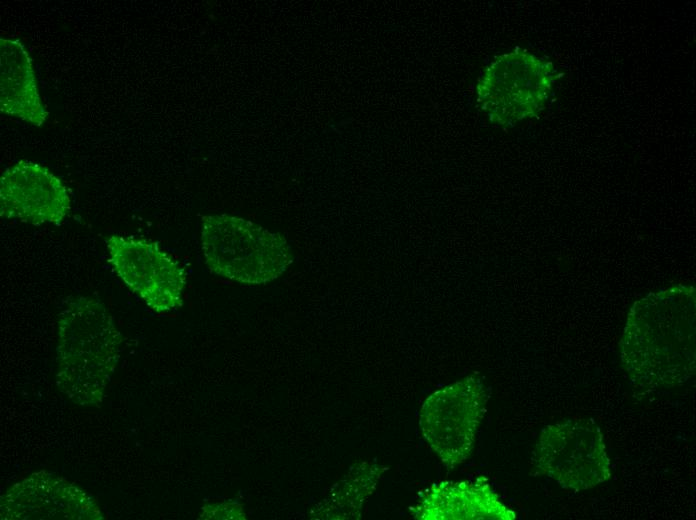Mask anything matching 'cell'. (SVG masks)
I'll use <instances>...</instances> for the list:
<instances>
[{
  "instance_id": "1",
  "label": "cell",
  "mask_w": 696,
  "mask_h": 520,
  "mask_svg": "<svg viewBox=\"0 0 696 520\" xmlns=\"http://www.w3.org/2000/svg\"><path fill=\"white\" fill-rule=\"evenodd\" d=\"M631 381L655 389L679 386L695 373V293L678 287L632 307L620 343Z\"/></svg>"
},
{
  "instance_id": "2",
  "label": "cell",
  "mask_w": 696,
  "mask_h": 520,
  "mask_svg": "<svg viewBox=\"0 0 696 520\" xmlns=\"http://www.w3.org/2000/svg\"><path fill=\"white\" fill-rule=\"evenodd\" d=\"M123 337L108 309L86 296L69 300L58 315L56 384L72 402L96 405L115 372Z\"/></svg>"
},
{
  "instance_id": "3",
  "label": "cell",
  "mask_w": 696,
  "mask_h": 520,
  "mask_svg": "<svg viewBox=\"0 0 696 520\" xmlns=\"http://www.w3.org/2000/svg\"><path fill=\"white\" fill-rule=\"evenodd\" d=\"M201 247L212 274L245 284L277 279L293 261L280 234L227 214L202 217Z\"/></svg>"
},
{
  "instance_id": "4",
  "label": "cell",
  "mask_w": 696,
  "mask_h": 520,
  "mask_svg": "<svg viewBox=\"0 0 696 520\" xmlns=\"http://www.w3.org/2000/svg\"><path fill=\"white\" fill-rule=\"evenodd\" d=\"M555 80L552 62L527 50L504 53L483 70L477 103L491 123L512 127L546 108Z\"/></svg>"
},
{
  "instance_id": "5",
  "label": "cell",
  "mask_w": 696,
  "mask_h": 520,
  "mask_svg": "<svg viewBox=\"0 0 696 520\" xmlns=\"http://www.w3.org/2000/svg\"><path fill=\"white\" fill-rule=\"evenodd\" d=\"M531 463L536 474L573 491L593 488L611 475L603 435L595 423L586 420L544 427Z\"/></svg>"
},
{
  "instance_id": "6",
  "label": "cell",
  "mask_w": 696,
  "mask_h": 520,
  "mask_svg": "<svg viewBox=\"0 0 696 520\" xmlns=\"http://www.w3.org/2000/svg\"><path fill=\"white\" fill-rule=\"evenodd\" d=\"M488 397L482 380L468 376L433 392L422 404L421 434L444 465L454 467L470 456Z\"/></svg>"
},
{
  "instance_id": "7",
  "label": "cell",
  "mask_w": 696,
  "mask_h": 520,
  "mask_svg": "<svg viewBox=\"0 0 696 520\" xmlns=\"http://www.w3.org/2000/svg\"><path fill=\"white\" fill-rule=\"evenodd\" d=\"M105 246L113 271L150 309L165 313L182 305L184 268L157 242L133 235H110Z\"/></svg>"
},
{
  "instance_id": "8",
  "label": "cell",
  "mask_w": 696,
  "mask_h": 520,
  "mask_svg": "<svg viewBox=\"0 0 696 520\" xmlns=\"http://www.w3.org/2000/svg\"><path fill=\"white\" fill-rule=\"evenodd\" d=\"M70 211L71 199L66 186L45 166L22 160L1 175L2 218L33 225L58 224Z\"/></svg>"
},
{
  "instance_id": "9",
  "label": "cell",
  "mask_w": 696,
  "mask_h": 520,
  "mask_svg": "<svg viewBox=\"0 0 696 520\" xmlns=\"http://www.w3.org/2000/svg\"><path fill=\"white\" fill-rule=\"evenodd\" d=\"M1 519L102 520L92 496L50 472H37L13 485L2 497Z\"/></svg>"
},
{
  "instance_id": "10",
  "label": "cell",
  "mask_w": 696,
  "mask_h": 520,
  "mask_svg": "<svg viewBox=\"0 0 696 520\" xmlns=\"http://www.w3.org/2000/svg\"><path fill=\"white\" fill-rule=\"evenodd\" d=\"M413 516L420 520H512L514 511L501 502L488 484L442 481L432 485Z\"/></svg>"
},
{
  "instance_id": "11",
  "label": "cell",
  "mask_w": 696,
  "mask_h": 520,
  "mask_svg": "<svg viewBox=\"0 0 696 520\" xmlns=\"http://www.w3.org/2000/svg\"><path fill=\"white\" fill-rule=\"evenodd\" d=\"M0 111L36 126L48 117L31 58L17 39H0Z\"/></svg>"
},
{
  "instance_id": "12",
  "label": "cell",
  "mask_w": 696,
  "mask_h": 520,
  "mask_svg": "<svg viewBox=\"0 0 696 520\" xmlns=\"http://www.w3.org/2000/svg\"><path fill=\"white\" fill-rule=\"evenodd\" d=\"M244 514L238 504L221 503L202 508L201 519H243Z\"/></svg>"
}]
</instances>
